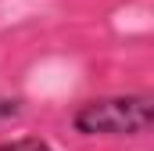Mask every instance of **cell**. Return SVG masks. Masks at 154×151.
Listing matches in <instances>:
<instances>
[{"mask_svg":"<svg viewBox=\"0 0 154 151\" xmlns=\"http://www.w3.org/2000/svg\"><path fill=\"white\" fill-rule=\"evenodd\" d=\"M154 126L151 94H108L90 97L72 112V130L79 137H143Z\"/></svg>","mask_w":154,"mask_h":151,"instance_id":"6da1fadb","label":"cell"},{"mask_svg":"<svg viewBox=\"0 0 154 151\" xmlns=\"http://www.w3.org/2000/svg\"><path fill=\"white\" fill-rule=\"evenodd\" d=\"M0 151H54L39 137H14V140H0Z\"/></svg>","mask_w":154,"mask_h":151,"instance_id":"7a4b0ae2","label":"cell"},{"mask_svg":"<svg viewBox=\"0 0 154 151\" xmlns=\"http://www.w3.org/2000/svg\"><path fill=\"white\" fill-rule=\"evenodd\" d=\"M22 115V97H0V122H11Z\"/></svg>","mask_w":154,"mask_h":151,"instance_id":"3957f363","label":"cell"}]
</instances>
